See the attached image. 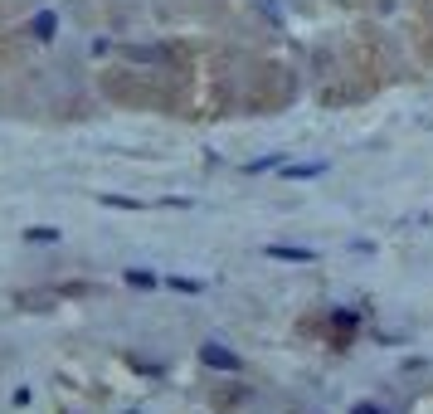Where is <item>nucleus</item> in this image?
<instances>
[{"label":"nucleus","instance_id":"7","mask_svg":"<svg viewBox=\"0 0 433 414\" xmlns=\"http://www.w3.org/2000/svg\"><path fill=\"white\" fill-rule=\"evenodd\" d=\"M351 414H384V410H375V405H360V410H351Z\"/></svg>","mask_w":433,"mask_h":414},{"label":"nucleus","instance_id":"5","mask_svg":"<svg viewBox=\"0 0 433 414\" xmlns=\"http://www.w3.org/2000/svg\"><path fill=\"white\" fill-rule=\"evenodd\" d=\"M25 239H39V244H54L58 229H49V224H39V229H25Z\"/></svg>","mask_w":433,"mask_h":414},{"label":"nucleus","instance_id":"2","mask_svg":"<svg viewBox=\"0 0 433 414\" xmlns=\"http://www.w3.org/2000/svg\"><path fill=\"white\" fill-rule=\"evenodd\" d=\"M268 258H277V263H317V248H292V244H268L263 248Z\"/></svg>","mask_w":433,"mask_h":414},{"label":"nucleus","instance_id":"3","mask_svg":"<svg viewBox=\"0 0 433 414\" xmlns=\"http://www.w3.org/2000/svg\"><path fill=\"white\" fill-rule=\"evenodd\" d=\"M326 176V161H307V166H282V181H317Z\"/></svg>","mask_w":433,"mask_h":414},{"label":"nucleus","instance_id":"1","mask_svg":"<svg viewBox=\"0 0 433 414\" xmlns=\"http://www.w3.org/2000/svg\"><path fill=\"white\" fill-rule=\"evenodd\" d=\"M200 360H205V365H215V370H239V356H234V351H224L219 341H205V346H200Z\"/></svg>","mask_w":433,"mask_h":414},{"label":"nucleus","instance_id":"6","mask_svg":"<svg viewBox=\"0 0 433 414\" xmlns=\"http://www.w3.org/2000/svg\"><path fill=\"white\" fill-rule=\"evenodd\" d=\"M170 288H175V293H200V283H195V278H170Z\"/></svg>","mask_w":433,"mask_h":414},{"label":"nucleus","instance_id":"4","mask_svg":"<svg viewBox=\"0 0 433 414\" xmlns=\"http://www.w3.org/2000/svg\"><path fill=\"white\" fill-rule=\"evenodd\" d=\"M127 283H132V288H156V273H146V268H127Z\"/></svg>","mask_w":433,"mask_h":414}]
</instances>
